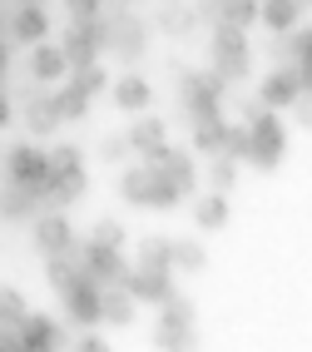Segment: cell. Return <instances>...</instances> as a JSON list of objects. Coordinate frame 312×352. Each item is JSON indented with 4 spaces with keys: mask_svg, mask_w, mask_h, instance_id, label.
<instances>
[{
    "mask_svg": "<svg viewBox=\"0 0 312 352\" xmlns=\"http://www.w3.org/2000/svg\"><path fill=\"white\" fill-rule=\"evenodd\" d=\"M149 189H154V164H134L119 174V199L134 208H149Z\"/></svg>",
    "mask_w": 312,
    "mask_h": 352,
    "instance_id": "cell-20",
    "label": "cell"
},
{
    "mask_svg": "<svg viewBox=\"0 0 312 352\" xmlns=\"http://www.w3.org/2000/svg\"><path fill=\"white\" fill-rule=\"evenodd\" d=\"M129 144H134V154H139L144 164H159V159H164V149H169V124H164L159 114L144 109L139 120L129 124Z\"/></svg>",
    "mask_w": 312,
    "mask_h": 352,
    "instance_id": "cell-8",
    "label": "cell"
},
{
    "mask_svg": "<svg viewBox=\"0 0 312 352\" xmlns=\"http://www.w3.org/2000/svg\"><path fill=\"white\" fill-rule=\"evenodd\" d=\"M109 95H114V104H119V109L144 114V109L154 104V85L144 80V75H119V80L109 85Z\"/></svg>",
    "mask_w": 312,
    "mask_h": 352,
    "instance_id": "cell-14",
    "label": "cell"
},
{
    "mask_svg": "<svg viewBox=\"0 0 312 352\" xmlns=\"http://www.w3.org/2000/svg\"><path fill=\"white\" fill-rule=\"evenodd\" d=\"M35 248L50 258V253H75L80 239H75V228H69L65 219V208H45V214L35 219Z\"/></svg>",
    "mask_w": 312,
    "mask_h": 352,
    "instance_id": "cell-7",
    "label": "cell"
},
{
    "mask_svg": "<svg viewBox=\"0 0 312 352\" xmlns=\"http://www.w3.org/2000/svg\"><path fill=\"white\" fill-rule=\"evenodd\" d=\"M144 45H149V30H144V20L119 15V20H114V45H109V50H114L119 60H139V55H144Z\"/></svg>",
    "mask_w": 312,
    "mask_h": 352,
    "instance_id": "cell-18",
    "label": "cell"
},
{
    "mask_svg": "<svg viewBox=\"0 0 312 352\" xmlns=\"http://www.w3.org/2000/svg\"><path fill=\"white\" fill-rule=\"evenodd\" d=\"M228 219H233V208H228V194H219V189L199 194V204H194V223H199L203 233H219Z\"/></svg>",
    "mask_w": 312,
    "mask_h": 352,
    "instance_id": "cell-21",
    "label": "cell"
},
{
    "mask_svg": "<svg viewBox=\"0 0 312 352\" xmlns=\"http://www.w3.org/2000/svg\"><path fill=\"white\" fill-rule=\"evenodd\" d=\"M134 263H149V268H174V239H159V233L139 239V253H134Z\"/></svg>",
    "mask_w": 312,
    "mask_h": 352,
    "instance_id": "cell-26",
    "label": "cell"
},
{
    "mask_svg": "<svg viewBox=\"0 0 312 352\" xmlns=\"http://www.w3.org/2000/svg\"><path fill=\"white\" fill-rule=\"evenodd\" d=\"M50 347H65L60 322L45 318V313H30L25 322H20V352H50Z\"/></svg>",
    "mask_w": 312,
    "mask_h": 352,
    "instance_id": "cell-12",
    "label": "cell"
},
{
    "mask_svg": "<svg viewBox=\"0 0 312 352\" xmlns=\"http://www.w3.org/2000/svg\"><path fill=\"white\" fill-rule=\"evenodd\" d=\"M258 100L268 104V109H293V104L302 100V85H298V75H293V65H278L273 75H263Z\"/></svg>",
    "mask_w": 312,
    "mask_h": 352,
    "instance_id": "cell-10",
    "label": "cell"
},
{
    "mask_svg": "<svg viewBox=\"0 0 312 352\" xmlns=\"http://www.w3.org/2000/svg\"><path fill=\"white\" fill-rule=\"evenodd\" d=\"M194 20H199L194 6H164L159 25H164V35H188V30H194Z\"/></svg>",
    "mask_w": 312,
    "mask_h": 352,
    "instance_id": "cell-33",
    "label": "cell"
},
{
    "mask_svg": "<svg viewBox=\"0 0 312 352\" xmlns=\"http://www.w3.org/2000/svg\"><path fill=\"white\" fill-rule=\"evenodd\" d=\"M302 10H307V0H263L258 20H263L273 35H287V30L302 25Z\"/></svg>",
    "mask_w": 312,
    "mask_h": 352,
    "instance_id": "cell-17",
    "label": "cell"
},
{
    "mask_svg": "<svg viewBox=\"0 0 312 352\" xmlns=\"http://www.w3.org/2000/svg\"><path fill=\"white\" fill-rule=\"evenodd\" d=\"M25 318H30V302H25V293L5 283V288H0V322H10V327H20Z\"/></svg>",
    "mask_w": 312,
    "mask_h": 352,
    "instance_id": "cell-32",
    "label": "cell"
},
{
    "mask_svg": "<svg viewBox=\"0 0 312 352\" xmlns=\"http://www.w3.org/2000/svg\"><path fill=\"white\" fill-rule=\"evenodd\" d=\"M0 40H10V20H5V10H0Z\"/></svg>",
    "mask_w": 312,
    "mask_h": 352,
    "instance_id": "cell-42",
    "label": "cell"
},
{
    "mask_svg": "<svg viewBox=\"0 0 312 352\" xmlns=\"http://www.w3.org/2000/svg\"><path fill=\"white\" fill-rule=\"evenodd\" d=\"M60 124H65V114H60L55 95H35V100H25V129H30L35 139H50Z\"/></svg>",
    "mask_w": 312,
    "mask_h": 352,
    "instance_id": "cell-16",
    "label": "cell"
},
{
    "mask_svg": "<svg viewBox=\"0 0 312 352\" xmlns=\"http://www.w3.org/2000/svg\"><path fill=\"white\" fill-rule=\"evenodd\" d=\"M154 342L164 352H188L194 347V302L188 298H164L159 302V327H154Z\"/></svg>",
    "mask_w": 312,
    "mask_h": 352,
    "instance_id": "cell-4",
    "label": "cell"
},
{
    "mask_svg": "<svg viewBox=\"0 0 312 352\" xmlns=\"http://www.w3.org/2000/svg\"><path fill=\"white\" fill-rule=\"evenodd\" d=\"M30 75H35L40 85H55V80H69V55L60 50V45H50V40H40V45H30Z\"/></svg>",
    "mask_w": 312,
    "mask_h": 352,
    "instance_id": "cell-13",
    "label": "cell"
},
{
    "mask_svg": "<svg viewBox=\"0 0 312 352\" xmlns=\"http://www.w3.org/2000/svg\"><path fill=\"white\" fill-rule=\"evenodd\" d=\"M80 248L75 253H50V263H45V278H50V288L55 293H69V288H75L80 283Z\"/></svg>",
    "mask_w": 312,
    "mask_h": 352,
    "instance_id": "cell-23",
    "label": "cell"
},
{
    "mask_svg": "<svg viewBox=\"0 0 312 352\" xmlns=\"http://www.w3.org/2000/svg\"><path fill=\"white\" fill-rule=\"evenodd\" d=\"M55 104H60L65 120H85V114H89V95H85L75 80H65V85L55 89Z\"/></svg>",
    "mask_w": 312,
    "mask_h": 352,
    "instance_id": "cell-30",
    "label": "cell"
},
{
    "mask_svg": "<svg viewBox=\"0 0 312 352\" xmlns=\"http://www.w3.org/2000/svg\"><path fill=\"white\" fill-rule=\"evenodd\" d=\"M69 80H75L89 100H94V95H104V89L114 85V80H109V69H104L100 60H94V65H80V69H69Z\"/></svg>",
    "mask_w": 312,
    "mask_h": 352,
    "instance_id": "cell-31",
    "label": "cell"
},
{
    "mask_svg": "<svg viewBox=\"0 0 312 352\" xmlns=\"http://www.w3.org/2000/svg\"><path fill=\"white\" fill-rule=\"evenodd\" d=\"M223 139H228V120H223V114H213V120H199L194 124V149L199 154H223Z\"/></svg>",
    "mask_w": 312,
    "mask_h": 352,
    "instance_id": "cell-25",
    "label": "cell"
},
{
    "mask_svg": "<svg viewBox=\"0 0 312 352\" xmlns=\"http://www.w3.org/2000/svg\"><path fill=\"white\" fill-rule=\"evenodd\" d=\"M307 6H312V0H307Z\"/></svg>",
    "mask_w": 312,
    "mask_h": 352,
    "instance_id": "cell-44",
    "label": "cell"
},
{
    "mask_svg": "<svg viewBox=\"0 0 312 352\" xmlns=\"http://www.w3.org/2000/svg\"><path fill=\"white\" fill-rule=\"evenodd\" d=\"M134 318H139L134 293H129L124 283H109V288H104V322H109V327H134Z\"/></svg>",
    "mask_w": 312,
    "mask_h": 352,
    "instance_id": "cell-22",
    "label": "cell"
},
{
    "mask_svg": "<svg viewBox=\"0 0 312 352\" xmlns=\"http://www.w3.org/2000/svg\"><path fill=\"white\" fill-rule=\"evenodd\" d=\"M40 214H45V204L25 189V184H15V179L0 184V219H40Z\"/></svg>",
    "mask_w": 312,
    "mask_h": 352,
    "instance_id": "cell-15",
    "label": "cell"
},
{
    "mask_svg": "<svg viewBox=\"0 0 312 352\" xmlns=\"http://www.w3.org/2000/svg\"><path fill=\"white\" fill-rule=\"evenodd\" d=\"M223 95H228V80L219 69H183L179 75V104L188 114V124L223 114Z\"/></svg>",
    "mask_w": 312,
    "mask_h": 352,
    "instance_id": "cell-1",
    "label": "cell"
},
{
    "mask_svg": "<svg viewBox=\"0 0 312 352\" xmlns=\"http://www.w3.org/2000/svg\"><path fill=\"white\" fill-rule=\"evenodd\" d=\"M129 154H134L129 134H109V139H100V159H104V164H124Z\"/></svg>",
    "mask_w": 312,
    "mask_h": 352,
    "instance_id": "cell-37",
    "label": "cell"
},
{
    "mask_svg": "<svg viewBox=\"0 0 312 352\" xmlns=\"http://www.w3.org/2000/svg\"><path fill=\"white\" fill-rule=\"evenodd\" d=\"M208 10L213 20H228V25H258V10H263V0H208Z\"/></svg>",
    "mask_w": 312,
    "mask_h": 352,
    "instance_id": "cell-24",
    "label": "cell"
},
{
    "mask_svg": "<svg viewBox=\"0 0 312 352\" xmlns=\"http://www.w3.org/2000/svg\"><path fill=\"white\" fill-rule=\"evenodd\" d=\"M89 239H100V243H109V248H124V223H119V219H100Z\"/></svg>",
    "mask_w": 312,
    "mask_h": 352,
    "instance_id": "cell-38",
    "label": "cell"
},
{
    "mask_svg": "<svg viewBox=\"0 0 312 352\" xmlns=\"http://www.w3.org/2000/svg\"><path fill=\"white\" fill-rule=\"evenodd\" d=\"M15 6H45V0H15Z\"/></svg>",
    "mask_w": 312,
    "mask_h": 352,
    "instance_id": "cell-43",
    "label": "cell"
},
{
    "mask_svg": "<svg viewBox=\"0 0 312 352\" xmlns=\"http://www.w3.org/2000/svg\"><path fill=\"white\" fill-rule=\"evenodd\" d=\"M174 268L179 273H203L208 268V248L199 239H174Z\"/></svg>",
    "mask_w": 312,
    "mask_h": 352,
    "instance_id": "cell-27",
    "label": "cell"
},
{
    "mask_svg": "<svg viewBox=\"0 0 312 352\" xmlns=\"http://www.w3.org/2000/svg\"><path fill=\"white\" fill-rule=\"evenodd\" d=\"M60 302H65V318L75 327H100L104 322V288L89 273H80V283L69 293H60Z\"/></svg>",
    "mask_w": 312,
    "mask_h": 352,
    "instance_id": "cell-6",
    "label": "cell"
},
{
    "mask_svg": "<svg viewBox=\"0 0 312 352\" xmlns=\"http://www.w3.org/2000/svg\"><path fill=\"white\" fill-rule=\"evenodd\" d=\"M293 120H298L302 129H312V95H302V100L293 104Z\"/></svg>",
    "mask_w": 312,
    "mask_h": 352,
    "instance_id": "cell-40",
    "label": "cell"
},
{
    "mask_svg": "<svg viewBox=\"0 0 312 352\" xmlns=\"http://www.w3.org/2000/svg\"><path fill=\"white\" fill-rule=\"evenodd\" d=\"M243 124L253 129V154H248V164H253V169H263V174H273L278 164H282V154H287L282 114H278V109H263L258 120H243Z\"/></svg>",
    "mask_w": 312,
    "mask_h": 352,
    "instance_id": "cell-3",
    "label": "cell"
},
{
    "mask_svg": "<svg viewBox=\"0 0 312 352\" xmlns=\"http://www.w3.org/2000/svg\"><path fill=\"white\" fill-rule=\"evenodd\" d=\"M75 347H80V352H104L109 342H104L100 333H94V327H85V333H80V342H75Z\"/></svg>",
    "mask_w": 312,
    "mask_h": 352,
    "instance_id": "cell-39",
    "label": "cell"
},
{
    "mask_svg": "<svg viewBox=\"0 0 312 352\" xmlns=\"http://www.w3.org/2000/svg\"><path fill=\"white\" fill-rule=\"evenodd\" d=\"M208 50H213V69L238 85V80H248V65H253V45H248V30L243 25H228V20H213V40H208Z\"/></svg>",
    "mask_w": 312,
    "mask_h": 352,
    "instance_id": "cell-2",
    "label": "cell"
},
{
    "mask_svg": "<svg viewBox=\"0 0 312 352\" xmlns=\"http://www.w3.org/2000/svg\"><path fill=\"white\" fill-rule=\"evenodd\" d=\"M10 40H15V45H40V40H50V10H45V6H15V15H10Z\"/></svg>",
    "mask_w": 312,
    "mask_h": 352,
    "instance_id": "cell-11",
    "label": "cell"
},
{
    "mask_svg": "<svg viewBox=\"0 0 312 352\" xmlns=\"http://www.w3.org/2000/svg\"><path fill=\"white\" fill-rule=\"evenodd\" d=\"M183 199H188V194L179 189V184H174L169 174H159V169H154V189H149V208H159V214H169V208H179Z\"/></svg>",
    "mask_w": 312,
    "mask_h": 352,
    "instance_id": "cell-28",
    "label": "cell"
},
{
    "mask_svg": "<svg viewBox=\"0 0 312 352\" xmlns=\"http://www.w3.org/2000/svg\"><path fill=\"white\" fill-rule=\"evenodd\" d=\"M15 124V104H10V95L0 89V129H10Z\"/></svg>",
    "mask_w": 312,
    "mask_h": 352,
    "instance_id": "cell-41",
    "label": "cell"
},
{
    "mask_svg": "<svg viewBox=\"0 0 312 352\" xmlns=\"http://www.w3.org/2000/svg\"><path fill=\"white\" fill-rule=\"evenodd\" d=\"M85 189H89L85 169H80V174H60V184L50 189V204H45V208H69L75 199H85Z\"/></svg>",
    "mask_w": 312,
    "mask_h": 352,
    "instance_id": "cell-29",
    "label": "cell"
},
{
    "mask_svg": "<svg viewBox=\"0 0 312 352\" xmlns=\"http://www.w3.org/2000/svg\"><path fill=\"white\" fill-rule=\"evenodd\" d=\"M154 169H159V174H169V179L179 184V189H183V194H194V184H199L194 154H188V149H179V144H169V149H164V159L154 164Z\"/></svg>",
    "mask_w": 312,
    "mask_h": 352,
    "instance_id": "cell-19",
    "label": "cell"
},
{
    "mask_svg": "<svg viewBox=\"0 0 312 352\" xmlns=\"http://www.w3.org/2000/svg\"><path fill=\"white\" fill-rule=\"evenodd\" d=\"M80 268H85L100 288H109V283H124L134 263H124V248H109V243H100V239H85V243H80Z\"/></svg>",
    "mask_w": 312,
    "mask_h": 352,
    "instance_id": "cell-5",
    "label": "cell"
},
{
    "mask_svg": "<svg viewBox=\"0 0 312 352\" xmlns=\"http://www.w3.org/2000/svg\"><path fill=\"white\" fill-rule=\"evenodd\" d=\"M208 184L219 194H228L233 184H238V159H228V154H213V164H208Z\"/></svg>",
    "mask_w": 312,
    "mask_h": 352,
    "instance_id": "cell-34",
    "label": "cell"
},
{
    "mask_svg": "<svg viewBox=\"0 0 312 352\" xmlns=\"http://www.w3.org/2000/svg\"><path fill=\"white\" fill-rule=\"evenodd\" d=\"M124 288L134 293V302H164L174 298V268H149V263H134Z\"/></svg>",
    "mask_w": 312,
    "mask_h": 352,
    "instance_id": "cell-9",
    "label": "cell"
},
{
    "mask_svg": "<svg viewBox=\"0 0 312 352\" xmlns=\"http://www.w3.org/2000/svg\"><path fill=\"white\" fill-rule=\"evenodd\" d=\"M50 164H55V174H80L85 169V154L75 144H55L50 149Z\"/></svg>",
    "mask_w": 312,
    "mask_h": 352,
    "instance_id": "cell-36",
    "label": "cell"
},
{
    "mask_svg": "<svg viewBox=\"0 0 312 352\" xmlns=\"http://www.w3.org/2000/svg\"><path fill=\"white\" fill-rule=\"evenodd\" d=\"M223 154H228V159H238V164H248V154H253V129H248V124H228Z\"/></svg>",
    "mask_w": 312,
    "mask_h": 352,
    "instance_id": "cell-35",
    "label": "cell"
}]
</instances>
